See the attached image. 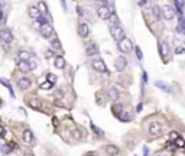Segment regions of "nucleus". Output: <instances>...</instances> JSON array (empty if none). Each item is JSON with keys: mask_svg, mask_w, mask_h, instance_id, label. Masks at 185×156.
<instances>
[{"mask_svg": "<svg viewBox=\"0 0 185 156\" xmlns=\"http://www.w3.org/2000/svg\"><path fill=\"white\" fill-rule=\"evenodd\" d=\"M110 34H111V36H113L116 41H119V42H121V41L124 39V31H123L121 26H113V28H110Z\"/></svg>", "mask_w": 185, "mask_h": 156, "instance_id": "1", "label": "nucleus"}, {"mask_svg": "<svg viewBox=\"0 0 185 156\" xmlns=\"http://www.w3.org/2000/svg\"><path fill=\"white\" fill-rule=\"evenodd\" d=\"M117 48H119V51H121L123 54H126V52H130L132 49H133V45H132L130 39L124 38L121 42H117Z\"/></svg>", "mask_w": 185, "mask_h": 156, "instance_id": "2", "label": "nucleus"}, {"mask_svg": "<svg viewBox=\"0 0 185 156\" xmlns=\"http://www.w3.org/2000/svg\"><path fill=\"white\" fill-rule=\"evenodd\" d=\"M0 41L4 44H12L13 42V34L9 29H0Z\"/></svg>", "mask_w": 185, "mask_h": 156, "instance_id": "3", "label": "nucleus"}, {"mask_svg": "<svg viewBox=\"0 0 185 156\" xmlns=\"http://www.w3.org/2000/svg\"><path fill=\"white\" fill-rule=\"evenodd\" d=\"M97 15H98V17L100 19H104V20H109V17H110V9L107 7V6H104V4H98V7H97Z\"/></svg>", "mask_w": 185, "mask_h": 156, "instance_id": "4", "label": "nucleus"}, {"mask_svg": "<svg viewBox=\"0 0 185 156\" xmlns=\"http://www.w3.org/2000/svg\"><path fill=\"white\" fill-rule=\"evenodd\" d=\"M149 134H152V136H159V134L162 133V126H161V123L158 122H152L149 123Z\"/></svg>", "mask_w": 185, "mask_h": 156, "instance_id": "5", "label": "nucleus"}, {"mask_svg": "<svg viewBox=\"0 0 185 156\" xmlns=\"http://www.w3.org/2000/svg\"><path fill=\"white\" fill-rule=\"evenodd\" d=\"M39 32H41V35H42L44 38H51L52 34H54V28H52L49 23H45V25H42V26L39 28Z\"/></svg>", "mask_w": 185, "mask_h": 156, "instance_id": "6", "label": "nucleus"}, {"mask_svg": "<svg viewBox=\"0 0 185 156\" xmlns=\"http://www.w3.org/2000/svg\"><path fill=\"white\" fill-rule=\"evenodd\" d=\"M162 16L166 19V20H172V19H174V16H175L174 7H171L169 4L163 6V7H162Z\"/></svg>", "mask_w": 185, "mask_h": 156, "instance_id": "7", "label": "nucleus"}, {"mask_svg": "<svg viewBox=\"0 0 185 156\" xmlns=\"http://www.w3.org/2000/svg\"><path fill=\"white\" fill-rule=\"evenodd\" d=\"M93 68H94L97 72H107V67H106L104 61H103V59H100V58L93 61Z\"/></svg>", "mask_w": 185, "mask_h": 156, "instance_id": "8", "label": "nucleus"}, {"mask_svg": "<svg viewBox=\"0 0 185 156\" xmlns=\"http://www.w3.org/2000/svg\"><path fill=\"white\" fill-rule=\"evenodd\" d=\"M77 32H78L80 38H87L88 35H90V26H88L87 23H80Z\"/></svg>", "mask_w": 185, "mask_h": 156, "instance_id": "9", "label": "nucleus"}, {"mask_svg": "<svg viewBox=\"0 0 185 156\" xmlns=\"http://www.w3.org/2000/svg\"><path fill=\"white\" fill-rule=\"evenodd\" d=\"M126 65H127V61H126V58L124 56L120 55L119 58H116V61H114V67H116V69L117 71H124L126 69Z\"/></svg>", "mask_w": 185, "mask_h": 156, "instance_id": "10", "label": "nucleus"}, {"mask_svg": "<svg viewBox=\"0 0 185 156\" xmlns=\"http://www.w3.org/2000/svg\"><path fill=\"white\" fill-rule=\"evenodd\" d=\"M18 85H19V88L20 90H28V88H31L32 81H31V78L29 77H20L18 79Z\"/></svg>", "mask_w": 185, "mask_h": 156, "instance_id": "11", "label": "nucleus"}, {"mask_svg": "<svg viewBox=\"0 0 185 156\" xmlns=\"http://www.w3.org/2000/svg\"><path fill=\"white\" fill-rule=\"evenodd\" d=\"M86 54H87V56H94L98 54V46L96 42H90V44H87V46H86Z\"/></svg>", "mask_w": 185, "mask_h": 156, "instance_id": "12", "label": "nucleus"}, {"mask_svg": "<svg viewBox=\"0 0 185 156\" xmlns=\"http://www.w3.org/2000/svg\"><path fill=\"white\" fill-rule=\"evenodd\" d=\"M26 104L29 107L35 109V110H41V103H39V100H36L35 97H28L26 98Z\"/></svg>", "mask_w": 185, "mask_h": 156, "instance_id": "13", "label": "nucleus"}, {"mask_svg": "<svg viewBox=\"0 0 185 156\" xmlns=\"http://www.w3.org/2000/svg\"><path fill=\"white\" fill-rule=\"evenodd\" d=\"M28 12H29V16L32 17L33 20H38V19L42 16V15H41V10H39V7H36V6H31Z\"/></svg>", "mask_w": 185, "mask_h": 156, "instance_id": "14", "label": "nucleus"}, {"mask_svg": "<svg viewBox=\"0 0 185 156\" xmlns=\"http://www.w3.org/2000/svg\"><path fill=\"white\" fill-rule=\"evenodd\" d=\"M159 49H161V55H162L163 61H166V56L169 55V51H171V48H169V44H168V42H162Z\"/></svg>", "mask_w": 185, "mask_h": 156, "instance_id": "15", "label": "nucleus"}, {"mask_svg": "<svg viewBox=\"0 0 185 156\" xmlns=\"http://www.w3.org/2000/svg\"><path fill=\"white\" fill-rule=\"evenodd\" d=\"M71 133H72V136H74V139H75V140H83V139H84V137H86V136H84V130H83V129H72V130H71Z\"/></svg>", "mask_w": 185, "mask_h": 156, "instance_id": "16", "label": "nucleus"}, {"mask_svg": "<svg viewBox=\"0 0 185 156\" xmlns=\"http://www.w3.org/2000/svg\"><path fill=\"white\" fill-rule=\"evenodd\" d=\"M106 152H107V155H110V156H116L120 153V149L114 145H109L106 147Z\"/></svg>", "mask_w": 185, "mask_h": 156, "instance_id": "17", "label": "nucleus"}, {"mask_svg": "<svg viewBox=\"0 0 185 156\" xmlns=\"http://www.w3.org/2000/svg\"><path fill=\"white\" fill-rule=\"evenodd\" d=\"M54 65H55V68H58V69H64V67H65V59H64L62 56H55Z\"/></svg>", "mask_w": 185, "mask_h": 156, "instance_id": "18", "label": "nucleus"}, {"mask_svg": "<svg viewBox=\"0 0 185 156\" xmlns=\"http://www.w3.org/2000/svg\"><path fill=\"white\" fill-rule=\"evenodd\" d=\"M109 95H110V100H119V97H120L119 90L116 88V87H110L109 88Z\"/></svg>", "mask_w": 185, "mask_h": 156, "instance_id": "19", "label": "nucleus"}, {"mask_svg": "<svg viewBox=\"0 0 185 156\" xmlns=\"http://www.w3.org/2000/svg\"><path fill=\"white\" fill-rule=\"evenodd\" d=\"M155 85H156L158 88H161L162 91H166V93H171V88H169V85H168L166 82H163V81H161V79L155 81Z\"/></svg>", "mask_w": 185, "mask_h": 156, "instance_id": "20", "label": "nucleus"}, {"mask_svg": "<svg viewBox=\"0 0 185 156\" xmlns=\"http://www.w3.org/2000/svg\"><path fill=\"white\" fill-rule=\"evenodd\" d=\"M117 119L121 120V122H130V120H132V114H130V112H124V110H123V113L117 116Z\"/></svg>", "mask_w": 185, "mask_h": 156, "instance_id": "21", "label": "nucleus"}, {"mask_svg": "<svg viewBox=\"0 0 185 156\" xmlns=\"http://www.w3.org/2000/svg\"><path fill=\"white\" fill-rule=\"evenodd\" d=\"M109 22H110V28H113V26H119V17H117L116 13H111V15H110Z\"/></svg>", "mask_w": 185, "mask_h": 156, "instance_id": "22", "label": "nucleus"}, {"mask_svg": "<svg viewBox=\"0 0 185 156\" xmlns=\"http://www.w3.org/2000/svg\"><path fill=\"white\" fill-rule=\"evenodd\" d=\"M32 58H31V54L28 52V51H20L19 52V61H26V62H29Z\"/></svg>", "mask_w": 185, "mask_h": 156, "instance_id": "23", "label": "nucleus"}, {"mask_svg": "<svg viewBox=\"0 0 185 156\" xmlns=\"http://www.w3.org/2000/svg\"><path fill=\"white\" fill-rule=\"evenodd\" d=\"M18 68L22 72H28L29 71V62H26V61H18Z\"/></svg>", "mask_w": 185, "mask_h": 156, "instance_id": "24", "label": "nucleus"}, {"mask_svg": "<svg viewBox=\"0 0 185 156\" xmlns=\"http://www.w3.org/2000/svg\"><path fill=\"white\" fill-rule=\"evenodd\" d=\"M23 140H25L26 143H32L33 142V134L31 130H25V132H23Z\"/></svg>", "mask_w": 185, "mask_h": 156, "instance_id": "25", "label": "nucleus"}, {"mask_svg": "<svg viewBox=\"0 0 185 156\" xmlns=\"http://www.w3.org/2000/svg\"><path fill=\"white\" fill-rule=\"evenodd\" d=\"M178 31L181 34H185V17L184 16H179V19H178Z\"/></svg>", "mask_w": 185, "mask_h": 156, "instance_id": "26", "label": "nucleus"}, {"mask_svg": "<svg viewBox=\"0 0 185 156\" xmlns=\"http://www.w3.org/2000/svg\"><path fill=\"white\" fill-rule=\"evenodd\" d=\"M152 13H153V16H155V19H161L162 17V9L159 6H153Z\"/></svg>", "mask_w": 185, "mask_h": 156, "instance_id": "27", "label": "nucleus"}, {"mask_svg": "<svg viewBox=\"0 0 185 156\" xmlns=\"http://www.w3.org/2000/svg\"><path fill=\"white\" fill-rule=\"evenodd\" d=\"M111 110H113V113H114V116L117 117L119 114H121V113H123V104H114Z\"/></svg>", "mask_w": 185, "mask_h": 156, "instance_id": "28", "label": "nucleus"}, {"mask_svg": "<svg viewBox=\"0 0 185 156\" xmlns=\"http://www.w3.org/2000/svg\"><path fill=\"white\" fill-rule=\"evenodd\" d=\"M174 4L176 6V10H178V13L182 16V10H184V4H185V3L182 1V0H181V1H175Z\"/></svg>", "mask_w": 185, "mask_h": 156, "instance_id": "29", "label": "nucleus"}, {"mask_svg": "<svg viewBox=\"0 0 185 156\" xmlns=\"http://www.w3.org/2000/svg\"><path fill=\"white\" fill-rule=\"evenodd\" d=\"M51 46H52V49H61L62 46H61V42H59V39H52V42H51Z\"/></svg>", "mask_w": 185, "mask_h": 156, "instance_id": "30", "label": "nucleus"}, {"mask_svg": "<svg viewBox=\"0 0 185 156\" xmlns=\"http://www.w3.org/2000/svg\"><path fill=\"white\" fill-rule=\"evenodd\" d=\"M0 82H1L3 85H6V87L9 88V91H10V94H12V95H15V94H13V88H12V85H10V82H9V81H6V79L0 78Z\"/></svg>", "mask_w": 185, "mask_h": 156, "instance_id": "31", "label": "nucleus"}, {"mask_svg": "<svg viewBox=\"0 0 185 156\" xmlns=\"http://www.w3.org/2000/svg\"><path fill=\"white\" fill-rule=\"evenodd\" d=\"M36 67H38V61L32 58V59L29 61V71H33V69H36Z\"/></svg>", "mask_w": 185, "mask_h": 156, "instance_id": "32", "label": "nucleus"}, {"mask_svg": "<svg viewBox=\"0 0 185 156\" xmlns=\"http://www.w3.org/2000/svg\"><path fill=\"white\" fill-rule=\"evenodd\" d=\"M46 79H48V82L55 84V82H56V75H54V74H48V75H46Z\"/></svg>", "mask_w": 185, "mask_h": 156, "instance_id": "33", "label": "nucleus"}, {"mask_svg": "<svg viewBox=\"0 0 185 156\" xmlns=\"http://www.w3.org/2000/svg\"><path fill=\"white\" fill-rule=\"evenodd\" d=\"M55 97H56V100H61L62 97H64V91L62 90H55Z\"/></svg>", "mask_w": 185, "mask_h": 156, "instance_id": "34", "label": "nucleus"}, {"mask_svg": "<svg viewBox=\"0 0 185 156\" xmlns=\"http://www.w3.org/2000/svg\"><path fill=\"white\" fill-rule=\"evenodd\" d=\"M0 149H1V152H3L4 155H7V153H10V152H12V147H10V146H7V145H3Z\"/></svg>", "mask_w": 185, "mask_h": 156, "instance_id": "35", "label": "nucleus"}, {"mask_svg": "<svg viewBox=\"0 0 185 156\" xmlns=\"http://www.w3.org/2000/svg\"><path fill=\"white\" fill-rule=\"evenodd\" d=\"M91 129H93V130H94V132H96V133H97L98 136H104V132H103L101 129H98V127H96L94 124H91Z\"/></svg>", "mask_w": 185, "mask_h": 156, "instance_id": "36", "label": "nucleus"}, {"mask_svg": "<svg viewBox=\"0 0 185 156\" xmlns=\"http://www.w3.org/2000/svg\"><path fill=\"white\" fill-rule=\"evenodd\" d=\"M135 52H136L137 59H142V58H143V54H142V51H140V48H139V46H135Z\"/></svg>", "mask_w": 185, "mask_h": 156, "instance_id": "37", "label": "nucleus"}, {"mask_svg": "<svg viewBox=\"0 0 185 156\" xmlns=\"http://www.w3.org/2000/svg\"><path fill=\"white\" fill-rule=\"evenodd\" d=\"M175 143L179 146V147H184V146H185V140L182 139V137H178V139L175 140Z\"/></svg>", "mask_w": 185, "mask_h": 156, "instance_id": "38", "label": "nucleus"}, {"mask_svg": "<svg viewBox=\"0 0 185 156\" xmlns=\"http://www.w3.org/2000/svg\"><path fill=\"white\" fill-rule=\"evenodd\" d=\"M41 88H42V90H51V88H52V84L46 81V82H44V84H41Z\"/></svg>", "mask_w": 185, "mask_h": 156, "instance_id": "39", "label": "nucleus"}, {"mask_svg": "<svg viewBox=\"0 0 185 156\" xmlns=\"http://www.w3.org/2000/svg\"><path fill=\"white\" fill-rule=\"evenodd\" d=\"M175 54H176V55H182V54H185V48H182V46H178V48L175 49Z\"/></svg>", "mask_w": 185, "mask_h": 156, "instance_id": "40", "label": "nucleus"}, {"mask_svg": "<svg viewBox=\"0 0 185 156\" xmlns=\"http://www.w3.org/2000/svg\"><path fill=\"white\" fill-rule=\"evenodd\" d=\"M178 137H179V134L176 133V132H171L169 133V140H176Z\"/></svg>", "mask_w": 185, "mask_h": 156, "instance_id": "41", "label": "nucleus"}, {"mask_svg": "<svg viewBox=\"0 0 185 156\" xmlns=\"http://www.w3.org/2000/svg\"><path fill=\"white\" fill-rule=\"evenodd\" d=\"M143 155H145V156L151 155V152H149V147H148V146H145V147H143Z\"/></svg>", "mask_w": 185, "mask_h": 156, "instance_id": "42", "label": "nucleus"}, {"mask_svg": "<svg viewBox=\"0 0 185 156\" xmlns=\"http://www.w3.org/2000/svg\"><path fill=\"white\" fill-rule=\"evenodd\" d=\"M55 106H58V107H64V103H61L59 100H55Z\"/></svg>", "mask_w": 185, "mask_h": 156, "instance_id": "43", "label": "nucleus"}, {"mask_svg": "<svg viewBox=\"0 0 185 156\" xmlns=\"http://www.w3.org/2000/svg\"><path fill=\"white\" fill-rule=\"evenodd\" d=\"M142 79H143V82H146V81H148V74H146V72H143V75H142Z\"/></svg>", "mask_w": 185, "mask_h": 156, "instance_id": "44", "label": "nucleus"}, {"mask_svg": "<svg viewBox=\"0 0 185 156\" xmlns=\"http://www.w3.org/2000/svg\"><path fill=\"white\" fill-rule=\"evenodd\" d=\"M46 56H48V58H49V56H54V52H52V51H48V52H46Z\"/></svg>", "mask_w": 185, "mask_h": 156, "instance_id": "45", "label": "nucleus"}, {"mask_svg": "<svg viewBox=\"0 0 185 156\" xmlns=\"http://www.w3.org/2000/svg\"><path fill=\"white\" fill-rule=\"evenodd\" d=\"M61 4H62V7H64V10H67V3H65V1H61Z\"/></svg>", "mask_w": 185, "mask_h": 156, "instance_id": "46", "label": "nucleus"}, {"mask_svg": "<svg viewBox=\"0 0 185 156\" xmlns=\"http://www.w3.org/2000/svg\"><path fill=\"white\" fill-rule=\"evenodd\" d=\"M136 110H137V112H140V110H142V103L137 106V109H136Z\"/></svg>", "mask_w": 185, "mask_h": 156, "instance_id": "47", "label": "nucleus"}, {"mask_svg": "<svg viewBox=\"0 0 185 156\" xmlns=\"http://www.w3.org/2000/svg\"><path fill=\"white\" fill-rule=\"evenodd\" d=\"M84 156H97V155H96V153H93V152H91V153H87V155H84Z\"/></svg>", "mask_w": 185, "mask_h": 156, "instance_id": "48", "label": "nucleus"}, {"mask_svg": "<svg viewBox=\"0 0 185 156\" xmlns=\"http://www.w3.org/2000/svg\"><path fill=\"white\" fill-rule=\"evenodd\" d=\"M0 22H3V13L0 12Z\"/></svg>", "mask_w": 185, "mask_h": 156, "instance_id": "49", "label": "nucleus"}, {"mask_svg": "<svg viewBox=\"0 0 185 156\" xmlns=\"http://www.w3.org/2000/svg\"><path fill=\"white\" fill-rule=\"evenodd\" d=\"M1 104H3V101H1V98H0V106H1Z\"/></svg>", "mask_w": 185, "mask_h": 156, "instance_id": "50", "label": "nucleus"}, {"mask_svg": "<svg viewBox=\"0 0 185 156\" xmlns=\"http://www.w3.org/2000/svg\"><path fill=\"white\" fill-rule=\"evenodd\" d=\"M0 6H1V3H0Z\"/></svg>", "mask_w": 185, "mask_h": 156, "instance_id": "51", "label": "nucleus"}]
</instances>
